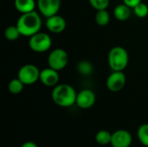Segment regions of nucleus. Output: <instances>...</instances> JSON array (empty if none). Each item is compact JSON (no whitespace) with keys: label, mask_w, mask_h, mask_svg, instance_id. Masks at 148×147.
I'll use <instances>...</instances> for the list:
<instances>
[{"label":"nucleus","mask_w":148,"mask_h":147,"mask_svg":"<svg viewBox=\"0 0 148 147\" xmlns=\"http://www.w3.org/2000/svg\"><path fill=\"white\" fill-rule=\"evenodd\" d=\"M134 14L139 18H145L148 16V5L141 2L133 9Z\"/></svg>","instance_id":"nucleus-21"},{"label":"nucleus","mask_w":148,"mask_h":147,"mask_svg":"<svg viewBox=\"0 0 148 147\" xmlns=\"http://www.w3.org/2000/svg\"><path fill=\"white\" fill-rule=\"evenodd\" d=\"M22 35L16 25H10L4 29V37L9 41H16Z\"/></svg>","instance_id":"nucleus-20"},{"label":"nucleus","mask_w":148,"mask_h":147,"mask_svg":"<svg viewBox=\"0 0 148 147\" xmlns=\"http://www.w3.org/2000/svg\"><path fill=\"white\" fill-rule=\"evenodd\" d=\"M95 23L99 26H106L110 22V15L109 12L107 10H96L95 16Z\"/></svg>","instance_id":"nucleus-16"},{"label":"nucleus","mask_w":148,"mask_h":147,"mask_svg":"<svg viewBox=\"0 0 148 147\" xmlns=\"http://www.w3.org/2000/svg\"><path fill=\"white\" fill-rule=\"evenodd\" d=\"M29 38V47L33 52L44 53L49 51L52 46V39L45 32L39 31Z\"/></svg>","instance_id":"nucleus-4"},{"label":"nucleus","mask_w":148,"mask_h":147,"mask_svg":"<svg viewBox=\"0 0 148 147\" xmlns=\"http://www.w3.org/2000/svg\"><path fill=\"white\" fill-rule=\"evenodd\" d=\"M127 78L124 71H112L107 78L106 85L109 91L113 93L120 92L126 85Z\"/></svg>","instance_id":"nucleus-7"},{"label":"nucleus","mask_w":148,"mask_h":147,"mask_svg":"<svg viewBox=\"0 0 148 147\" xmlns=\"http://www.w3.org/2000/svg\"><path fill=\"white\" fill-rule=\"evenodd\" d=\"M20 147H38V146L33 141H26V142L23 143Z\"/></svg>","instance_id":"nucleus-24"},{"label":"nucleus","mask_w":148,"mask_h":147,"mask_svg":"<svg viewBox=\"0 0 148 147\" xmlns=\"http://www.w3.org/2000/svg\"><path fill=\"white\" fill-rule=\"evenodd\" d=\"M133 143L131 133L125 129L116 130L112 133L111 146L112 147H130Z\"/></svg>","instance_id":"nucleus-10"},{"label":"nucleus","mask_w":148,"mask_h":147,"mask_svg":"<svg viewBox=\"0 0 148 147\" xmlns=\"http://www.w3.org/2000/svg\"><path fill=\"white\" fill-rule=\"evenodd\" d=\"M77 71L84 76H88L90 75L93 71H94V67L92 65V63L87 60H82L80 61L77 64Z\"/></svg>","instance_id":"nucleus-17"},{"label":"nucleus","mask_w":148,"mask_h":147,"mask_svg":"<svg viewBox=\"0 0 148 147\" xmlns=\"http://www.w3.org/2000/svg\"><path fill=\"white\" fill-rule=\"evenodd\" d=\"M95 141L100 146H108L111 144L112 133L108 130H100L95 134Z\"/></svg>","instance_id":"nucleus-15"},{"label":"nucleus","mask_w":148,"mask_h":147,"mask_svg":"<svg viewBox=\"0 0 148 147\" xmlns=\"http://www.w3.org/2000/svg\"><path fill=\"white\" fill-rule=\"evenodd\" d=\"M16 25L17 26L21 35L25 37H30L36 34L42 29V22L41 16L36 10L21 14Z\"/></svg>","instance_id":"nucleus-1"},{"label":"nucleus","mask_w":148,"mask_h":147,"mask_svg":"<svg viewBox=\"0 0 148 147\" xmlns=\"http://www.w3.org/2000/svg\"><path fill=\"white\" fill-rule=\"evenodd\" d=\"M96 101V95L94 91L85 88L77 93L75 105L81 109H88L92 107Z\"/></svg>","instance_id":"nucleus-9"},{"label":"nucleus","mask_w":148,"mask_h":147,"mask_svg":"<svg viewBox=\"0 0 148 147\" xmlns=\"http://www.w3.org/2000/svg\"><path fill=\"white\" fill-rule=\"evenodd\" d=\"M88 2L92 8H94L95 10H107L109 6L110 0H88Z\"/></svg>","instance_id":"nucleus-22"},{"label":"nucleus","mask_w":148,"mask_h":147,"mask_svg":"<svg viewBox=\"0 0 148 147\" xmlns=\"http://www.w3.org/2000/svg\"><path fill=\"white\" fill-rule=\"evenodd\" d=\"M46 28L49 31L54 34H60L63 32L67 27V23L64 17L56 14L47 17L45 22Z\"/></svg>","instance_id":"nucleus-11"},{"label":"nucleus","mask_w":148,"mask_h":147,"mask_svg":"<svg viewBox=\"0 0 148 147\" xmlns=\"http://www.w3.org/2000/svg\"><path fill=\"white\" fill-rule=\"evenodd\" d=\"M24 84L19 78H14L12 79L9 84H8V90L10 94H20L24 88Z\"/></svg>","instance_id":"nucleus-18"},{"label":"nucleus","mask_w":148,"mask_h":147,"mask_svg":"<svg viewBox=\"0 0 148 147\" xmlns=\"http://www.w3.org/2000/svg\"><path fill=\"white\" fill-rule=\"evenodd\" d=\"M137 138L142 146L148 147V124H142L139 126L137 130Z\"/></svg>","instance_id":"nucleus-19"},{"label":"nucleus","mask_w":148,"mask_h":147,"mask_svg":"<svg viewBox=\"0 0 148 147\" xmlns=\"http://www.w3.org/2000/svg\"><path fill=\"white\" fill-rule=\"evenodd\" d=\"M122 2L127 4L128 7H130L131 9H134L136 5H138L140 3L142 2V0H122Z\"/></svg>","instance_id":"nucleus-23"},{"label":"nucleus","mask_w":148,"mask_h":147,"mask_svg":"<svg viewBox=\"0 0 148 147\" xmlns=\"http://www.w3.org/2000/svg\"><path fill=\"white\" fill-rule=\"evenodd\" d=\"M129 62L127 49L121 46L112 48L108 55V63L112 71H124Z\"/></svg>","instance_id":"nucleus-3"},{"label":"nucleus","mask_w":148,"mask_h":147,"mask_svg":"<svg viewBox=\"0 0 148 147\" xmlns=\"http://www.w3.org/2000/svg\"><path fill=\"white\" fill-rule=\"evenodd\" d=\"M14 6L18 12L24 14L34 11L36 7V2L35 0H15Z\"/></svg>","instance_id":"nucleus-14"},{"label":"nucleus","mask_w":148,"mask_h":147,"mask_svg":"<svg viewBox=\"0 0 148 147\" xmlns=\"http://www.w3.org/2000/svg\"><path fill=\"white\" fill-rule=\"evenodd\" d=\"M132 10H133V9H131L127 4L122 3L114 7L113 14H114V16L115 17V19H117L118 21L123 22V21H127L131 16Z\"/></svg>","instance_id":"nucleus-13"},{"label":"nucleus","mask_w":148,"mask_h":147,"mask_svg":"<svg viewBox=\"0 0 148 147\" xmlns=\"http://www.w3.org/2000/svg\"><path fill=\"white\" fill-rule=\"evenodd\" d=\"M77 93L75 89L69 84H57L53 88L51 92V99L53 102L61 107H70L75 105Z\"/></svg>","instance_id":"nucleus-2"},{"label":"nucleus","mask_w":148,"mask_h":147,"mask_svg":"<svg viewBox=\"0 0 148 147\" xmlns=\"http://www.w3.org/2000/svg\"><path fill=\"white\" fill-rule=\"evenodd\" d=\"M36 7L39 13L47 18L58 14L61 8V0H37Z\"/></svg>","instance_id":"nucleus-8"},{"label":"nucleus","mask_w":148,"mask_h":147,"mask_svg":"<svg viewBox=\"0 0 148 147\" xmlns=\"http://www.w3.org/2000/svg\"><path fill=\"white\" fill-rule=\"evenodd\" d=\"M59 71L49 67L45 68L40 72L39 81L46 87L54 88L59 84Z\"/></svg>","instance_id":"nucleus-12"},{"label":"nucleus","mask_w":148,"mask_h":147,"mask_svg":"<svg viewBox=\"0 0 148 147\" xmlns=\"http://www.w3.org/2000/svg\"><path fill=\"white\" fill-rule=\"evenodd\" d=\"M40 72L41 70H39L36 65L28 63L20 68L17 73V78H19L25 86L33 85L39 81Z\"/></svg>","instance_id":"nucleus-6"},{"label":"nucleus","mask_w":148,"mask_h":147,"mask_svg":"<svg viewBox=\"0 0 148 147\" xmlns=\"http://www.w3.org/2000/svg\"><path fill=\"white\" fill-rule=\"evenodd\" d=\"M69 54L68 52L61 48L55 49L50 51L48 56V65L49 68L61 71L64 69L69 63Z\"/></svg>","instance_id":"nucleus-5"}]
</instances>
